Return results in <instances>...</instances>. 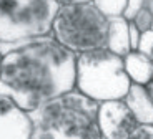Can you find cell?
<instances>
[{
	"label": "cell",
	"mask_w": 153,
	"mask_h": 139,
	"mask_svg": "<svg viewBox=\"0 0 153 139\" xmlns=\"http://www.w3.org/2000/svg\"><path fill=\"white\" fill-rule=\"evenodd\" d=\"M76 58L52 35L25 41L2 58L0 94L32 113L76 88Z\"/></svg>",
	"instance_id": "cell-1"
},
{
	"label": "cell",
	"mask_w": 153,
	"mask_h": 139,
	"mask_svg": "<svg viewBox=\"0 0 153 139\" xmlns=\"http://www.w3.org/2000/svg\"><path fill=\"white\" fill-rule=\"evenodd\" d=\"M100 103L78 90L57 96L28 113L32 139H103L98 126Z\"/></svg>",
	"instance_id": "cell-2"
},
{
	"label": "cell",
	"mask_w": 153,
	"mask_h": 139,
	"mask_svg": "<svg viewBox=\"0 0 153 139\" xmlns=\"http://www.w3.org/2000/svg\"><path fill=\"white\" fill-rule=\"evenodd\" d=\"M60 10L57 0H0V50L7 53L25 41L52 35Z\"/></svg>",
	"instance_id": "cell-3"
},
{
	"label": "cell",
	"mask_w": 153,
	"mask_h": 139,
	"mask_svg": "<svg viewBox=\"0 0 153 139\" xmlns=\"http://www.w3.org/2000/svg\"><path fill=\"white\" fill-rule=\"evenodd\" d=\"M131 86L125 71L123 57L98 48L82 53L76 58V88L85 96L98 103L123 99Z\"/></svg>",
	"instance_id": "cell-4"
},
{
	"label": "cell",
	"mask_w": 153,
	"mask_h": 139,
	"mask_svg": "<svg viewBox=\"0 0 153 139\" xmlns=\"http://www.w3.org/2000/svg\"><path fill=\"white\" fill-rule=\"evenodd\" d=\"M107 35L108 17L93 2L60 5L52 26V37L76 55L107 48Z\"/></svg>",
	"instance_id": "cell-5"
},
{
	"label": "cell",
	"mask_w": 153,
	"mask_h": 139,
	"mask_svg": "<svg viewBox=\"0 0 153 139\" xmlns=\"http://www.w3.org/2000/svg\"><path fill=\"white\" fill-rule=\"evenodd\" d=\"M138 121L123 99H110L98 106V126L103 139H128Z\"/></svg>",
	"instance_id": "cell-6"
},
{
	"label": "cell",
	"mask_w": 153,
	"mask_h": 139,
	"mask_svg": "<svg viewBox=\"0 0 153 139\" xmlns=\"http://www.w3.org/2000/svg\"><path fill=\"white\" fill-rule=\"evenodd\" d=\"M0 139H32L28 113L4 94H0Z\"/></svg>",
	"instance_id": "cell-7"
},
{
	"label": "cell",
	"mask_w": 153,
	"mask_h": 139,
	"mask_svg": "<svg viewBox=\"0 0 153 139\" xmlns=\"http://www.w3.org/2000/svg\"><path fill=\"white\" fill-rule=\"evenodd\" d=\"M123 101L131 109L133 116L140 124H153V101L145 85L131 83Z\"/></svg>",
	"instance_id": "cell-8"
},
{
	"label": "cell",
	"mask_w": 153,
	"mask_h": 139,
	"mask_svg": "<svg viewBox=\"0 0 153 139\" xmlns=\"http://www.w3.org/2000/svg\"><path fill=\"white\" fill-rule=\"evenodd\" d=\"M107 48L125 57L131 51L130 45V22L125 17H113L108 18V35H107Z\"/></svg>",
	"instance_id": "cell-9"
},
{
	"label": "cell",
	"mask_w": 153,
	"mask_h": 139,
	"mask_svg": "<svg viewBox=\"0 0 153 139\" xmlns=\"http://www.w3.org/2000/svg\"><path fill=\"white\" fill-rule=\"evenodd\" d=\"M125 71L130 76L131 83L138 85H148L153 81V58L146 57L138 50H131L128 55L123 57Z\"/></svg>",
	"instance_id": "cell-10"
},
{
	"label": "cell",
	"mask_w": 153,
	"mask_h": 139,
	"mask_svg": "<svg viewBox=\"0 0 153 139\" xmlns=\"http://www.w3.org/2000/svg\"><path fill=\"white\" fill-rule=\"evenodd\" d=\"M93 5L98 8L105 17H123L126 7V0H93Z\"/></svg>",
	"instance_id": "cell-11"
},
{
	"label": "cell",
	"mask_w": 153,
	"mask_h": 139,
	"mask_svg": "<svg viewBox=\"0 0 153 139\" xmlns=\"http://www.w3.org/2000/svg\"><path fill=\"white\" fill-rule=\"evenodd\" d=\"M131 22L138 26V30L142 32V33L146 32V30H152L153 28V12H150L148 8L145 7L133 20H131Z\"/></svg>",
	"instance_id": "cell-12"
},
{
	"label": "cell",
	"mask_w": 153,
	"mask_h": 139,
	"mask_svg": "<svg viewBox=\"0 0 153 139\" xmlns=\"http://www.w3.org/2000/svg\"><path fill=\"white\" fill-rule=\"evenodd\" d=\"M137 50L143 55H146V57H153V30L143 32Z\"/></svg>",
	"instance_id": "cell-13"
},
{
	"label": "cell",
	"mask_w": 153,
	"mask_h": 139,
	"mask_svg": "<svg viewBox=\"0 0 153 139\" xmlns=\"http://www.w3.org/2000/svg\"><path fill=\"white\" fill-rule=\"evenodd\" d=\"M143 8H145V0H126V7H125V12H123V17L128 22H131Z\"/></svg>",
	"instance_id": "cell-14"
},
{
	"label": "cell",
	"mask_w": 153,
	"mask_h": 139,
	"mask_svg": "<svg viewBox=\"0 0 153 139\" xmlns=\"http://www.w3.org/2000/svg\"><path fill=\"white\" fill-rule=\"evenodd\" d=\"M128 139H153V124H138Z\"/></svg>",
	"instance_id": "cell-15"
},
{
	"label": "cell",
	"mask_w": 153,
	"mask_h": 139,
	"mask_svg": "<svg viewBox=\"0 0 153 139\" xmlns=\"http://www.w3.org/2000/svg\"><path fill=\"white\" fill-rule=\"evenodd\" d=\"M140 37H142V32L138 30V26L133 22H130V45L131 50L138 48V43H140Z\"/></svg>",
	"instance_id": "cell-16"
},
{
	"label": "cell",
	"mask_w": 153,
	"mask_h": 139,
	"mask_svg": "<svg viewBox=\"0 0 153 139\" xmlns=\"http://www.w3.org/2000/svg\"><path fill=\"white\" fill-rule=\"evenodd\" d=\"M60 5H73V4H88L93 0H57Z\"/></svg>",
	"instance_id": "cell-17"
},
{
	"label": "cell",
	"mask_w": 153,
	"mask_h": 139,
	"mask_svg": "<svg viewBox=\"0 0 153 139\" xmlns=\"http://www.w3.org/2000/svg\"><path fill=\"white\" fill-rule=\"evenodd\" d=\"M146 86V90H148V94H150V98H152V101H153V81H150L148 85H145Z\"/></svg>",
	"instance_id": "cell-18"
},
{
	"label": "cell",
	"mask_w": 153,
	"mask_h": 139,
	"mask_svg": "<svg viewBox=\"0 0 153 139\" xmlns=\"http://www.w3.org/2000/svg\"><path fill=\"white\" fill-rule=\"evenodd\" d=\"M145 7L148 8L150 12H153V0H145Z\"/></svg>",
	"instance_id": "cell-19"
},
{
	"label": "cell",
	"mask_w": 153,
	"mask_h": 139,
	"mask_svg": "<svg viewBox=\"0 0 153 139\" xmlns=\"http://www.w3.org/2000/svg\"><path fill=\"white\" fill-rule=\"evenodd\" d=\"M2 58H4V53H2V50H0V66H2Z\"/></svg>",
	"instance_id": "cell-20"
},
{
	"label": "cell",
	"mask_w": 153,
	"mask_h": 139,
	"mask_svg": "<svg viewBox=\"0 0 153 139\" xmlns=\"http://www.w3.org/2000/svg\"><path fill=\"white\" fill-rule=\"evenodd\" d=\"M152 30H153V28H152Z\"/></svg>",
	"instance_id": "cell-21"
},
{
	"label": "cell",
	"mask_w": 153,
	"mask_h": 139,
	"mask_svg": "<svg viewBox=\"0 0 153 139\" xmlns=\"http://www.w3.org/2000/svg\"><path fill=\"white\" fill-rule=\"evenodd\" d=\"M152 58H153V57H152Z\"/></svg>",
	"instance_id": "cell-22"
}]
</instances>
